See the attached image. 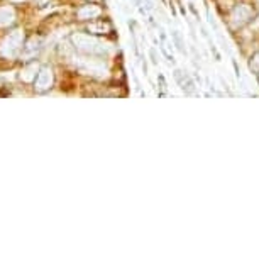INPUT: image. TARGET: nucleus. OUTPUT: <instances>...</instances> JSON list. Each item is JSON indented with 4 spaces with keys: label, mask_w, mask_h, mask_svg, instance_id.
<instances>
[{
    "label": "nucleus",
    "mask_w": 259,
    "mask_h": 259,
    "mask_svg": "<svg viewBox=\"0 0 259 259\" xmlns=\"http://www.w3.org/2000/svg\"><path fill=\"white\" fill-rule=\"evenodd\" d=\"M22 41H24L22 31H14V33L9 34L2 41V44H0V53H2L5 58H14L15 54L19 53V49H21Z\"/></svg>",
    "instance_id": "1"
},
{
    "label": "nucleus",
    "mask_w": 259,
    "mask_h": 259,
    "mask_svg": "<svg viewBox=\"0 0 259 259\" xmlns=\"http://www.w3.org/2000/svg\"><path fill=\"white\" fill-rule=\"evenodd\" d=\"M73 44L82 51H86V53H103L105 51V46L102 44L100 41L90 38V36H83V34H77L71 38Z\"/></svg>",
    "instance_id": "2"
},
{
    "label": "nucleus",
    "mask_w": 259,
    "mask_h": 259,
    "mask_svg": "<svg viewBox=\"0 0 259 259\" xmlns=\"http://www.w3.org/2000/svg\"><path fill=\"white\" fill-rule=\"evenodd\" d=\"M51 83H53V73H51L49 68H43V70H39L38 78H36V88H38L39 91L47 90L51 86Z\"/></svg>",
    "instance_id": "3"
},
{
    "label": "nucleus",
    "mask_w": 259,
    "mask_h": 259,
    "mask_svg": "<svg viewBox=\"0 0 259 259\" xmlns=\"http://www.w3.org/2000/svg\"><path fill=\"white\" fill-rule=\"evenodd\" d=\"M15 14L12 7H0V26H9L14 22Z\"/></svg>",
    "instance_id": "4"
},
{
    "label": "nucleus",
    "mask_w": 259,
    "mask_h": 259,
    "mask_svg": "<svg viewBox=\"0 0 259 259\" xmlns=\"http://www.w3.org/2000/svg\"><path fill=\"white\" fill-rule=\"evenodd\" d=\"M98 14H100V9L95 5H86V7H83V9L78 10L80 19H93V17H97Z\"/></svg>",
    "instance_id": "5"
},
{
    "label": "nucleus",
    "mask_w": 259,
    "mask_h": 259,
    "mask_svg": "<svg viewBox=\"0 0 259 259\" xmlns=\"http://www.w3.org/2000/svg\"><path fill=\"white\" fill-rule=\"evenodd\" d=\"M39 71V66L38 65H29L27 68H24L22 73H21V78L24 82H33L36 78V73Z\"/></svg>",
    "instance_id": "6"
},
{
    "label": "nucleus",
    "mask_w": 259,
    "mask_h": 259,
    "mask_svg": "<svg viewBox=\"0 0 259 259\" xmlns=\"http://www.w3.org/2000/svg\"><path fill=\"white\" fill-rule=\"evenodd\" d=\"M38 49H39V39H31L29 41V44L26 46V56H33L34 53H38Z\"/></svg>",
    "instance_id": "7"
},
{
    "label": "nucleus",
    "mask_w": 259,
    "mask_h": 259,
    "mask_svg": "<svg viewBox=\"0 0 259 259\" xmlns=\"http://www.w3.org/2000/svg\"><path fill=\"white\" fill-rule=\"evenodd\" d=\"M88 31H91V33H103V31H109V24H91V26H88Z\"/></svg>",
    "instance_id": "8"
},
{
    "label": "nucleus",
    "mask_w": 259,
    "mask_h": 259,
    "mask_svg": "<svg viewBox=\"0 0 259 259\" xmlns=\"http://www.w3.org/2000/svg\"><path fill=\"white\" fill-rule=\"evenodd\" d=\"M12 2H22V0H12Z\"/></svg>",
    "instance_id": "9"
}]
</instances>
